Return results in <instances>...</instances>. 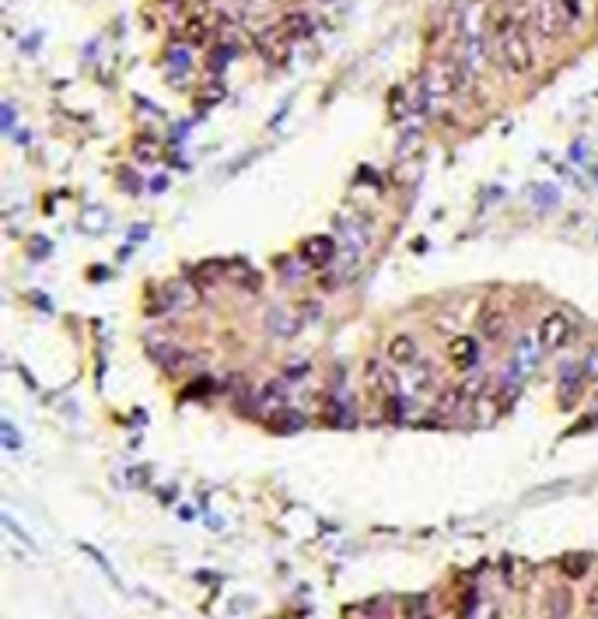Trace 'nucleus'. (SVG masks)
Wrapping results in <instances>:
<instances>
[{"mask_svg": "<svg viewBox=\"0 0 598 619\" xmlns=\"http://www.w3.org/2000/svg\"><path fill=\"white\" fill-rule=\"evenodd\" d=\"M532 25L539 29V35L546 39H557L560 29H564V11H560V0H539L532 14Z\"/></svg>", "mask_w": 598, "mask_h": 619, "instance_id": "nucleus-3", "label": "nucleus"}, {"mask_svg": "<svg viewBox=\"0 0 598 619\" xmlns=\"http://www.w3.org/2000/svg\"><path fill=\"white\" fill-rule=\"evenodd\" d=\"M448 360H451V367H459V371L476 367V364H479V343H476V336H455V340L448 343Z\"/></svg>", "mask_w": 598, "mask_h": 619, "instance_id": "nucleus-4", "label": "nucleus"}, {"mask_svg": "<svg viewBox=\"0 0 598 619\" xmlns=\"http://www.w3.org/2000/svg\"><path fill=\"white\" fill-rule=\"evenodd\" d=\"M281 29L287 39H308L312 35V18L301 14V11H290V14H283Z\"/></svg>", "mask_w": 598, "mask_h": 619, "instance_id": "nucleus-10", "label": "nucleus"}, {"mask_svg": "<svg viewBox=\"0 0 598 619\" xmlns=\"http://www.w3.org/2000/svg\"><path fill=\"white\" fill-rule=\"evenodd\" d=\"M560 570H564L567 581H581L588 570H592V556L588 553H567L560 560Z\"/></svg>", "mask_w": 598, "mask_h": 619, "instance_id": "nucleus-12", "label": "nucleus"}, {"mask_svg": "<svg viewBox=\"0 0 598 619\" xmlns=\"http://www.w3.org/2000/svg\"><path fill=\"white\" fill-rule=\"evenodd\" d=\"M497 64H501L511 77H522V74H529L535 66V49L522 25H514L511 32L497 35Z\"/></svg>", "mask_w": 598, "mask_h": 619, "instance_id": "nucleus-1", "label": "nucleus"}, {"mask_svg": "<svg viewBox=\"0 0 598 619\" xmlns=\"http://www.w3.org/2000/svg\"><path fill=\"white\" fill-rule=\"evenodd\" d=\"M137 158H140V162H157L155 140H137Z\"/></svg>", "mask_w": 598, "mask_h": 619, "instance_id": "nucleus-14", "label": "nucleus"}, {"mask_svg": "<svg viewBox=\"0 0 598 619\" xmlns=\"http://www.w3.org/2000/svg\"><path fill=\"white\" fill-rule=\"evenodd\" d=\"M385 360L392 367H409L416 360V340L409 332H396L388 343H385Z\"/></svg>", "mask_w": 598, "mask_h": 619, "instance_id": "nucleus-6", "label": "nucleus"}, {"mask_svg": "<svg viewBox=\"0 0 598 619\" xmlns=\"http://www.w3.org/2000/svg\"><path fill=\"white\" fill-rule=\"evenodd\" d=\"M420 619H434V616H431V613H424V616H420Z\"/></svg>", "mask_w": 598, "mask_h": 619, "instance_id": "nucleus-16", "label": "nucleus"}, {"mask_svg": "<svg viewBox=\"0 0 598 619\" xmlns=\"http://www.w3.org/2000/svg\"><path fill=\"white\" fill-rule=\"evenodd\" d=\"M183 35H186V42H192V46H203L207 42V22L203 18H189Z\"/></svg>", "mask_w": 598, "mask_h": 619, "instance_id": "nucleus-13", "label": "nucleus"}, {"mask_svg": "<svg viewBox=\"0 0 598 619\" xmlns=\"http://www.w3.org/2000/svg\"><path fill=\"white\" fill-rule=\"evenodd\" d=\"M585 613L592 619H598V581L588 588V595H585Z\"/></svg>", "mask_w": 598, "mask_h": 619, "instance_id": "nucleus-15", "label": "nucleus"}, {"mask_svg": "<svg viewBox=\"0 0 598 619\" xmlns=\"http://www.w3.org/2000/svg\"><path fill=\"white\" fill-rule=\"evenodd\" d=\"M570 609H574L570 588L557 585L542 595V619H570Z\"/></svg>", "mask_w": 598, "mask_h": 619, "instance_id": "nucleus-7", "label": "nucleus"}, {"mask_svg": "<svg viewBox=\"0 0 598 619\" xmlns=\"http://www.w3.org/2000/svg\"><path fill=\"white\" fill-rule=\"evenodd\" d=\"M333 256H336V242L329 234H315V238H308L301 245V260L308 262V266H326Z\"/></svg>", "mask_w": 598, "mask_h": 619, "instance_id": "nucleus-8", "label": "nucleus"}, {"mask_svg": "<svg viewBox=\"0 0 598 619\" xmlns=\"http://www.w3.org/2000/svg\"><path fill=\"white\" fill-rule=\"evenodd\" d=\"M476 329L486 336V340H497L504 329V308L497 301H483L479 315H476Z\"/></svg>", "mask_w": 598, "mask_h": 619, "instance_id": "nucleus-9", "label": "nucleus"}, {"mask_svg": "<svg viewBox=\"0 0 598 619\" xmlns=\"http://www.w3.org/2000/svg\"><path fill=\"white\" fill-rule=\"evenodd\" d=\"M368 378L375 389H385V392H396V371L388 360H371L368 364Z\"/></svg>", "mask_w": 598, "mask_h": 619, "instance_id": "nucleus-11", "label": "nucleus"}, {"mask_svg": "<svg viewBox=\"0 0 598 619\" xmlns=\"http://www.w3.org/2000/svg\"><path fill=\"white\" fill-rule=\"evenodd\" d=\"M255 46H259V53L270 60V64H283L287 57H290V39L283 35V29L277 25V29H270V32H263L259 39H255Z\"/></svg>", "mask_w": 598, "mask_h": 619, "instance_id": "nucleus-5", "label": "nucleus"}, {"mask_svg": "<svg viewBox=\"0 0 598 619\" xmlns=\"http://www.w3.org/2000/svg\"><path fill=\"white\" fill-rule=\"evenodd\" d=\"M535 336H539V347H542V350H560V347H567V343L574 340V323L567 319L564 312H549V315L539 323Z\"/></svg>", "mask_w": 598, "mask_h": 619, "instance_id": "nucleus-2", "label": "nucleus"}]
</instances>
